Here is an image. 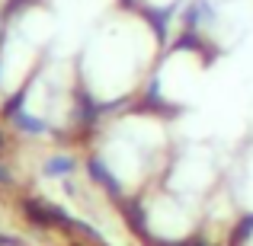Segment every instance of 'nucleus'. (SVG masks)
Here are the masks:
<instances>
[{"mask_svg": "<svg viewBox=\"0 0 253 246\" xmlns=\"http://www.w3.org/2000/svg\"><path fill=\"white\" fill-rule=\"evenodd\" d=\"M224 189L231 192L234 205L241 208V214H253V141L237 157H231Z\"/></svg>", "mask_w": 253, "mask_h": 246, "instance_id": "obj_1", "label": "nucleus"}]
</instances>
